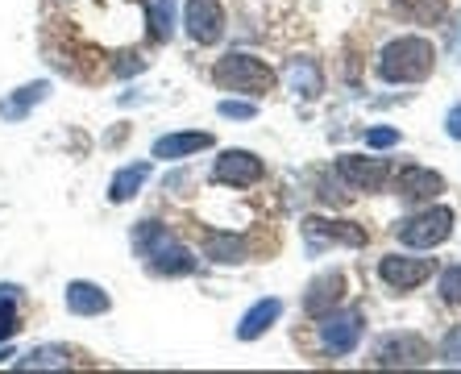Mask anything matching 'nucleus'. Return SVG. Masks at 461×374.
Listing matches in <instances>:
<instances>
[{
    "label": "nucleus",
    "mask_w": 461,
    "mask_h": 374,
    "mask_svg": "<svg viewBox=\"0 0 461 374\" xmlns=\"http://www.w3.org/2000/svg\"><path fill=\"white\" fill-rule=\"evenodd\" d=\"M141 67H146V63H141V59H133V54H125V63H117V71H121V75H129V71H141Z\"/></svg>",
    "instance_id": "30"
},
{
    "label": "nucleus",
    "mask_w": 461,
    "mask_h": 374,
    "mask_svg": "<svg viewBox=\"0 0 461 374\" xmlns=\"http://www.w3.org/2000/svg\"><path fill=\"white\" fill-rule=\"evenodd\" d=\"M432 362V345L416 333H391L383 337L375 350V366H429Z\"/></svg>",
    "instance_id": "4"
},
{
    "label": "nucleus",
    "mask_w": 461,
    "mask_h": 374,
    "mask_svg": "<svg viewBox=\"0 0 461 374\" xmlns=\"http://www.w3.org/2000/svg\"><path fill=\"white\" fill-rule=\"evenodd\" d=\"M146 179H150V162H129V167H121V171L113 175V183H108V200L113 204L133 200Z\"/></svg>",
    "instance_id": "17"
},
{
    "label": "nucleus",
    "mask_w": 461,
    "mask_h": 374,
    "mask_svg": "<svg viewBox=\"0 0 461 374\" xmlns=\"http://www.w3.org/2000/svg\"><path fill=\"white\" fill-rule=\"evenodd\" d=\"M341 299H345V275L329 270V275L312 278L308 296H303V312H308L312 321H321V316H329L333 308H341Z\"/></svg>",
    "instance_id": "10"
},
{
    "label": "nucleus",
    "mask_w": 461,
    "mask_h": 374,
    "mask_svg": "<svg viewBox=\"0 0 461 374\" xmlns=\"http://www.w3.org/2000/svg\"><path fill=\"white\" fill-rule=\"evenodd\" d=\"M445 125H449V138H457V141H461V105H453V108H449Z\"/></svg>",
    "instance_id": "29"
},
{
    "label": "nucleus",
    "mask_w": 461,
    "mask_h": 374,
    "mask_svg": "<svg viewBox=\"0 0 461 374\" xmlns=\"http://www.w3.org/2000/svg\"><path fill=\"white\" fill-rule=\"evenodd\" d=\"M432 63H437V50L424 38H395L378 54V75L386 84H420L432 75Z\"/></svg>",
    "instance_id": "1"
},
{
    "label": "nucleus",
    "mask_w": 461,
    "mask_h": 374,
    "mask_svg": "<svg viewBox=\"0 0 461 374\" xmlns=\"http://www.w3.org/2000/svg\"><path fill=\"white\" fill-rule=\"evenodd\" d=\"M432 270H437V262H432V258L386 254L383 262H378V275H383V283H386V287H395V291H411V287H420V283H429Z\"/></svg>",
    "instance_id": "6"
},
{
    "label": "nucleus",
    "mask_w": 461,
    "mask_h": 374,
    "mask_svg": "<svg viewBox=\"0 0 461 374\" xmlns=\"http://www.w3.org/2000/svg\"><path fill=\"white\" fill-rule=\"evenodd\" d=\"M146 22L158 42H171L175 33V0H146Z\"/></svg>",
    "instance_id": "21"
},
{
    "label": "nucleus",
    "mask_w": 461,
    "mask_h": 374,
    "mask_svg": "<svg viewBox=\"0 0 461 374\" xmlns=\"http://www.w3.org/2000/svg\"><path fill=\"white\" fill-rule=\"evenodd\" d=\"M449 233H453L449 208H429V213H420L399 224V242L411 250H432V246H440V242H449Z\"/></svg>",
    "instance_id": "3"
},
{
    "label": "nucleus",
    "mask_w": 461,
    "mask_h": 374,
    "mask_svg": "<svg viewBox=\"0 0 461 374\" xmlns=\"http://www.w3.org/2000/svg\"><path fill=\"white\" fill-rule=\"evenodd\" d=\"M17 296V287H0V304H5V299H13Z\"/></svg>",
    "instance_id": "31"
},
{
    "label": "nucleus",
    "mask_w": 461,
    "mask_h": 374,
    "mask_svg": "<svg viewBox=\"0 0 461 374\" xmlns=\"http://www.w3.org/2000/svg\"><path fill=\"white\" fill-rule=\"evenodd\" d=\"M287 79H291V87H295L300 96H321V71H316V63H303V59H291V67H287Z\"/></svg>",
    "instance_id": "23"
},
{
    "label": "nucleus",
    "mask_w": 461,
    "mask_h": 374,
    "mask_svg": "<svg viewBox=\"0 0 461 374\" xmlns=\"http://www.w3.org/2000/svg\"><path fill=\"white\" fill-rule=\"evenodd\" d=\"M399 141V129H370V133H366V146L370 150H386V146H395Z\"/></svg>",
    "instance_id": "28"
},
{
    "label": "nucleus",
    "mask_w": 461,
    "mask_h": 374,
    "mask_svg": "<svg viewBox=\"0 0 461 374\" xmlns=\"http://www.w3.org/2000/svg\"><path fill=\"white\" fill-rule=\"evenodd\" d=\"M76 362V353L67 350V345H38L30 358H22V370H67V366Z\"/></svg>",
    "instance_id": "19"
},
{
    "label": "nucleus",
    "mask_w": 461,
    "mask_h": 374,
    "mask_svg": "<svg viewBox=\"0 0 461 374\" xmlns=\"http://www.w3.org/2000/svg\"><path fill=\"white\" fill-rule=\"evenodd\" d=\"M5 358H13V345H5V350H0V362H5Z\"/></svg>",
    "instance_id": "32"
},
{
    "label": "nucleus",
    "mask_w": 461,
    "mask_h": 374,
    "mask_svg": "<svg viewBox=\"0 0 461 374\" xmlns=\"http://www.w3.org/2000/svg\"><path fill=\"white\" fill-rule=\"evenodd\" d=\"M395 9L408 17V22L416 25H432L445 17V9H449V0H395Z\"/></svg>",
    "instance_id": "20"
},
{
    "label": "nucleus",
    "mask_w": 461,
    "mask_h": 374,
    "mask_svg": "<svg viewBox=\"0 0 461 374\" xmlns=\"http://www.w3.org/2000/svg\"><path fill=\"white\" fill-rule=\"evenodd\" d=\"M108 304H113V299H108L96 283H84V278L67 283V308L76 312V316H100V312H108Z\"/></svg>",
    "instance_id": "15"
},
{
    "label": "nucleus",
    "mask_w": 461,
    "mask_h": 374,
    "mask_svg": "<svg viewBox=\"0 0 461 374\" xmlns=\"http://www.w3.org/2000/svg\"><path fill=\"white\" fill-rule=\"evenodd\" d=\"M254 113H258L254 100H221V117H229V121H249Z\"/></svg>",
    "instance_id": "27"
},
{
    "label": "nucleus",
    "mask_w": 461,
    "mask_h": 374,
    "mask_svg": "<svg viewBox=\"0 0 461 374\" xmlns=\"http://www.w3.org/2000/svg\"><path fill=\"white\" fill-rule=\"evenodd\" d=\"M212 146V133H167L154 141V159H187Z\"/></svg>",
    "instance_id": "16"
},
{
    "label": "nucleus",
    "mask_w": 461,
    "mask_h": 374,
    "mask_svg": "<svg viewBox=\"0 0 461 374\" xmlns=\"http://www.w3.org/2000/svg\"><path fill=\"white\" fill-rule=\"evenodd\" d=\"M440 192H445V179H440L437 171L403 167V175H399V196H403V204H429V200H437Z\"/></svg>",
    "instance_id": "11"
},
{
    "label": "nucleus",
    "mask_w": 461,
    "mask_h": 374,
    "mask_svg": "<svg viewBox=\"0 0 461 374\" xmlns=\"http://www.w3.org/2000/svg\"><path fill=\"white\" fill-rule=\"evenodd\" d=\"M216 84L225 87V92H246V96H267L270 87H275V71H270L262 59H254V54L246 50H233L225 54L221 63H216Z\"/></svg>",
    "instance_id": "2"
},
{
    "label": "nucleus",
    "mask_w": 461,
    "mask_h": 374,
    "mask_svg": "<svg viewBox=\"0 0 461 374\" xmlns=\"http://www.w3.org/2000/svg\"><path fill=\"white\" fill-rule=\"evenodd\" d=\"M17 333H22V316L13 308V299H5V308H0V342H9Z\"/></svg>",
    "instance_id": "24"
},
{
    "label": "nucleus",
    "mask_w": 461,
    "mask_h": 374,
    "mask_svg": "<svg viewBox=\"0 0 461 374\" xmlns=\"http://www.w3.org/2000/svg\"><path fill=\"white\" fill-rule=\"evenodd\" d=\"M303 229H308L312 242H341V246H366V229H357V224H349V221H321V216H312V221H303Z\"/></svg>",
    "instance_id": "13"
},
{
    "label": "nucleus",
    "mask_w": 461,
    "mask_h": 374,
    "mask_svg": "<svg viewBox=\"0 0 461 374\" xmlns=\"http://www.w3.org/2000/svg\"><path fill=\"white\" fill-rule=\"evenodd\" d=\"M337 175L345 179L349 192H378L391 175L386 159H362V154H341L337 159Z\"/></svg>",
    "instance_id": "9"
},
{
    "label": "nucleus",
    "mask_w": 461,
    "mask_h": 374,
    "mask_svg": "<svg viewBox=\"0 0 461 374\" xmlns=\"http://www.w3.org/2000/svg\"><path fill=\"white\" fill-rule=\"evenodd\" d=\"M262 175H267V167H262V159L249 154V150H225L212 167V179L225 183V187H254Z\"/></svg>",
    "instance_id": "8"
},
{
    "label": "nucleus",
    "mask_w": 461,
    "mask_h": 374,
    "mask_svg": "<svg viewBox=\"0 0 461 374\" xmlns=\"http://www.w3.org/2000/svg\"><path fill=\"white\" fill-rule=\"evenodd\" d=\"M362 342V312L349 308V312H329L321 316V345L324 353H349L354 345Z\"/></svg>",
    "instance_id": "7"
},
{
    "label": "nucleus",
    "mask_w": 461,
    "mask_h": 374,
    "mask_svg": "<svg viewBox=\"0 0 461 374\" xmlns=\"http://www.w3.org/2000/svg\"><path fill=\"white\" fill-rule=\"evenodd\" d=\"M146 258H150V267L158 270V275H171V278H179V275H192V270H195V258L187 254V250H183L171 233L162 237V242H158V246H154Z\"/></svg>",
    "instance_id": "12"
},
{
    "label": "nucleus",
    "mask_w": 461,
    "mask_h": 374,
    "mask_svg": "<svg viewBox=\"0 0 461 374\" xmlns=\"http://www.w3.org/2000/svg\"><path fill=\"white\" fill-rule=\"evenodd\" d=\"M50 96V84H25V87H17V96H9V100H0V117L5 121H22L25 113H30L33 105H42V100Z\"/></svg>",
    "instance_id": "18"
},
{
    "label": "nucleus",
    "mask_w": 461,
    "mask_h": 374,
    "mask_svg": "<svg viewBox=\"0 0 461 374\" xmlns=\"http://www.w3.org/2000/svg\"><path fill=\"white\" fill-rule=\"evenodd\" d=\"M204 254L212 258V262H241L246 246H241L233 233H204Z\"/></svg>",
    "instance_id": "22"
},
{
    "label": "nucleus",
    "mask_w": 461,
    "mask_h": 374,
    "mask_svg": "<svg viewBox=\"0 0 461 374\" xmlns=\"http://www.w3.org/2000/svg\"><path fill=\"white\" fill-rule=\"evenodd\" d=\"M440 296L445 304H461V267H449L440 275Z\"/></svg>",
    "instance_id": "25"
},
{
    "label": "nucleus",
    "mask_w": 461,
    "mask_h": 374,
    "mask_svg": "<svg viewBox=\"0 0 461 374\" xmlns=\"http://www.w3.org/2000/svg\"><path fill=\"white\" fill-rule=\"evenodd\" d=\"M440 358L449 366H461V324H453L449 333H445V342H440Z\"/></svg>",
    "instance_id": "26"
},
{
    "label": "nucleus",
    "mask_w": 461,
    "mask_h": 374,
    "mask_svg": "<svg viewBox=\"0 0 461 374\" xmlns=\"http://www.w3.org/2000/svg\"><path fill=\"white\" fill-rule=\"evenodd\" d=\"M279 312H283V299H270V296L258 299L254 308L241 316V324H237V337H241V342H258V337H262L270 324L279 321Z\"/></svg>",
    "instance_id": "14"
},
{
    "label": "nucleus",
    "mask_w": 461,
    "mask_h": 374,
    "mask_svg": "<svg viewBox=\"0 0 461 374\" xmlns=\"http://www.w3.org/2000/svg\"><path fill=\"white\" fill-rule=\"evenodd\" d=\"M183 25L192 33V42H200V46L221 42V33H225V9H221V0H187V5H183Z\"/></svg>",
    "instance_id": "5"
}]
</instances>
